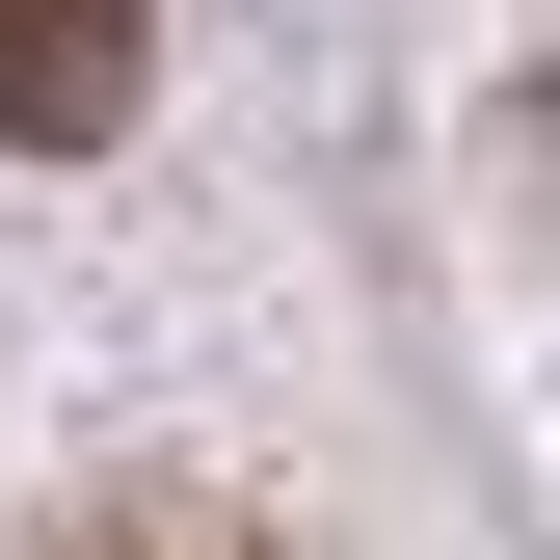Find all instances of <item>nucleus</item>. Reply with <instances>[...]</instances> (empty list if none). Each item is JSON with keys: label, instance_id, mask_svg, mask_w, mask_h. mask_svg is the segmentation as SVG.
<instances>
[{"label": "nucleus", "instance_id": "f257e3e1", "mask_svg": "<svg viewBox=\"0 0 560 560\" xmlns=\"http://www.w3.org/2000/svg\"><path fill=\"white\" fill-rule=\"evenodd\" d=\"M161 81V0H0V161H107Z\"/></svg>", "mask_w": 560, "mask_h": 560}, {"label": "nucleus", "instance_id": "f03ea898", "mask_svg": "<svg viewBox=\"0 0 560 560\" xmlns=\"http://www.w3.org/2000/svg\"><path fill=\"white\" fill-rule=\"evenodd\" d=\"M81 560H214V534H81Z\"/></svg>", "mask_w": 560, "mask_h": 560}]
</instances>
